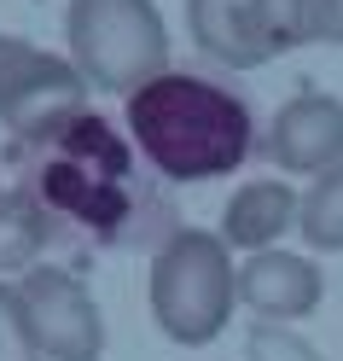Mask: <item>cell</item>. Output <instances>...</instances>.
I'll use <instances>...</instances> for the list:
<instances>
[{
  "instance_id": "30bf717a",
  "label": "cell",
  "mask_w": 343,
  "mask_h": 361,
  "mask_svg": "<svg viewBox=\"0 0 343 361\" xmlns=\"http://www.w3.org/2000/svg\"><path fill=\"white\" fill-rule=\"evenodd\" d=\"M297 210H303V192H297L285 175H256V180H244V187H233L216 233L244 257L250 251H273V245L297 228Z\"/></svg>"
},
{
  "instance_id": "277c9868",
  "label": "cell",
  "mask_w": 343,
  "mask_h": 361,
  "mask_svg": "<svg viewBox=\"0 0 343 361\" xmlns=\"http://www.w3.org/2000/svg\"><path fill=\"white\" fill-rule=\"evenodd\" d=\"M64 41L82 82L117 99L169 71V24L157 0H70Z\"/></svg>"
},
{
  "instance_id": "9c48e42d",
  "label": "cell",
  "mask_w": 343,
  "mask_h": 361,
  "mask_svg": "<svg viewBox=\"0 0 343 361\" xmlns=\"http://www.w3.org/2000/svg\"><path fill=\"white\" fill-rule=\"evenodd\" d=\"M320 298H326V274L303 251L273 245V251H250L239 262V309H250L256 321L297 326L320 309Z\"/></svg>"
},
{
  "instance_id": "ba28073f",
  "label": "cell",
  "mask_w": 343,
  "mask_h": 361,
  "mask_svg": "<svg viewBox=\"0 0 343 361\" xmlns=\"http://www.w3.org/2000/svg\"><path fill=\"white\" fill-rule=\"evenodd\" d=\"M256 152L268 157V169L291 175H326L343 164V99L337 94H320V87H303L291 94L273 123L256 134Z\"/></svg>"
},
{
  "instance_id": "4fadbf2b",
  "label": "cell",
  "mask_w": 343,
  "mask_h": 361,
  "mask_svg": "<svg viewBox=\"0 0 343 361\" xmlns=\"http://www.w3.org/2000/svg\"><path fill=\"white\" fill-rule=\"evenodd\" d=\"M0 361H41L24 298H18V280H0Z\"/></svg>"
},
{
  "instance_id": "8992f818",
  "label": "cell",
  "mask_w": 343,
  "mask_h": 361,
  "mask_svg": "<svg viewBox=\"0 0 343 361\" xmlns=\"http://www.w3.org/2000/svg\"><path fill=\"white\" fill-rule=\"evenodd\" d=\"M87 111V82L70 59L58 53H41L30 41H18V47L0 59V128L12 134V140H47L58 134L70 117Z\"/></svg>"
},
{
  "instance_id": "5bb4252c",
  "label": "cell",
  "mask_w": 343,
  "mask_h": 361,
  "mask_svg": "<svg viewBox=\"0 0 343 361\" xmlns=\"http://www.w3.org/2000/svg\"><path fill=\"white\" fill-rule=\"evenodd\" d=\"M244 355H250V361H326L297 326H273V321H256V326H250Z\"/></svg>"
},
{
  "instance_id": "7c38bea8",
  "label": "cell",
  "mask_w": 343,
  "mask_h": 361,
  "mask_svg": "<svg viewBox=\"0 0 343 361\" xmlns=\"http://www.w3.org/2000/svg\"><path fill=\"white\" fill-rule=\"evenodd\" d=\"M297 233H303V245L320 251V257L343 251V164L308 180L303 210H297Z\"/></svg>"
},
{
  "instance_id": "52a82bcc",
  "label": "cell",
  "mask_w": 343,
  "mask_h": 361,
  "mask_svg": "<svg viewBox=\"0 0 343 361\" xmlns=\"http://www.w3.org/2000/svg\"><path fill=\"white\" fill-rule=\"evenodd\" d=\"M18 298H24L41 361H105V314L76 268L35 262L18 280Z\"/></svg>"
},
{
  "instance_id": "5b68a950",
  "label": "cell",
  "mask_w": 343,
  "mask_h": 361,
  "mask_svg": "<svg viewBox=\"0 0 343 361\" xmlns=\"http://www.w3.org/2000/svg\"><path fill=\"white\" fill-rule=\"evenodd\" d=\"M187 30L216 64L256 71L320 41V0H187Z\"/></svg>"
},
{
  "instance_id": "9a60e30c",
  "label": "cell",
  "mask_w": 343,
  "mask_h": 361,
  "mask_svg": "<svg viewBox=\"0 0 343 361\" xmlns=\"http://www.w3.org/2000/svg\"><path fill=\"white\" fill-rule=\"evenodd\" d=\"M320 41L343 47V0H320Z\"/></svg>"
},
{
  "instance_id": "8fae6325",
  "label": "cell",
  "mask_w": 343,
  "mask_h": 361,
  "mask_svg": "<svg viewBox=\"0 0 343 361\" xmlns=\"http://www.w3.org/2000/svg\"><path fill=\"white\" fill-rule=\"evenodd\" d=\"M47 204L30 180L18 187H0V280H24L30 268L41 262V245H47Z\"/></svg>"
},
{
  "instance_id": "3957f363",
  "label": "cell",
  "mask_w": 343,
  "mask_h": 361,
  "mask_svg": "<svg viewBox=\"0 0 343 361\" xmlns=\"http://www.w3.org/2000/svg\"><path fill=\"white\" fill-rule=\"evenodd\" d=\"M146 303L157 332L180 350H204L227 332L239 309V262L216 228H175L151 251Z\"/></svg>"
},
{
  "instance_id": "2e32d148",
  "label": "cell",
  "mask_w": 343,
  "mask_h": 361,
  "mask_svg": "<svg viewBox=\"0 0 343 361\" xmlns=\"http://www.w3.org/2000/svg\"><path fill=\"white\" fill-rule=\"evenodd\" d=\"M12 47H18V35H0V59H6Z\"/></svg>"
},
{
  "instance_id": "7a4b0ae2",
  "label": "cell",
  "mask_w": 343,
  "mask_h": 361,
  "mask_svg": "<svg viewBox=\"0 0 343 361\" xmlns=\"http://www.w3.org/2000/svg\"><path fill=\"white\" fill-rule=\"evenodd\" d=\"M30 187L41 192V204L53 216H70L76 228L94 233H123V221L134 216V140L128 128L105 123L99 111L70 117L58 134L35 140Z\"/></svg>"
},
{
  "instance_id": "6da1fadb",
  "label": "cell",
  "mask_w": 343,
  "mask_h": 361,
  "mask_svg": "<svg viewBox=\"0 0 343 361\" xmlns=\"http://www.w3.org/2000/svg\"><path fill=\"white\" fill-rule=\"evenodd\" d=\"M123 128L134 152L180 187L233 175L250 152H256V123L239 94H227L210 76L163 71L146 87H134L123 99Z\"/></svg>"
}]
</instances>
